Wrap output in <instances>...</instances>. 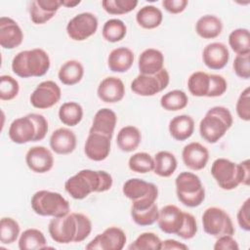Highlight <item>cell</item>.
<instances>
[{
	"label": "cell",
	"instance_id": "4",
	"mask_svg": "<svg viewBox=\"0 0 250 250\" xmlns=\"http://www.w3.org/2000/svg\"><path fill=\"white\" fill-rule=\"evenodd\" d=\"M233 123L229 108L221 105L213 106L205 113L199 123L201 138L209 144H216L224 137Z\"/></svg>",
	"mask_w": 250,
	"mask_h": 250
},
{
	"label": "cell",
	"instance_id": "39",
	"mask_svg": "<svg viewBox=\"0 0 250 250\" xmlns=\"http://www.w3.org/2000/svg\"><path fill=\"white\" fill-rule=\"evenodd\" d=\"M19 223L10 217H4L0 221V241L2 244L14 243L20 235Z\"/></svg>",
	"mask_w": 250,
	"mask_h": 250
},
{
	"label": "cell",
	"instance_id": "16",
	"mask_svg": "<svg viewBox=\"0 0 250 250\" xmlns=\"http://www.w3.org/2000/svg\"><path fill=\"white\" fill-rule=\"evenodd\" d=\"M25 162L31 171L38 174H44L53 168L54 156L49 148L43 146H36L27 150L25 154Z\"/></svg>",
	"mask_w": 250,
	"mask_h": 250
},
{
	"label": "cell",
	"instance_id": "7",
	"mask_svg": "<svg viewBox=\"0 0 250 250\" xmlns=\"http://www.w3.org/2000/svg\"><path fill=\"white\" fill-rule=\"evenodd\" d=\"M123 194L132 201L131 209H146L156 202L158 188L152 184L139 178L127 180L122 188Z\"/></svg>",
	"mask_w": 250,
	"mask_h": 250
},
{
	"label": "cell",
	"instance_id": "17",
	"mask_svg": "<svg viewBox=\"0 0 250 250\" xmlns=\"http://www.w3.org/2000/svg\"><path fill=\"white\" fill-rule=\"evenodd\" d=\"M23 40V32L16 21L9 17L0 18V45L12 50L19 47Z\"/></svg>",
	"mask_w": 250,
	"mask_h": 250
},
{
	"label": "cell",
	"instance_id": "13",
	"mask_svg": "<svg viewBox=\"0 0 250 250\" xmlns=\"http://www.w3.org/2000/svg\"><path fill=\"white\" fill-rule=\"evenodd\" d=\"M61 97L62 90L60 86L52 80H46L36 86L30 95L29 101L33 107L47 109L58 104Z\"/></svg>",
	"mask_w": 250,
	"mask_h": 250
},
{
	"label": "cell",
	"instance_id": "46",
	"mask_svg": "<svg viewBox=\"0 0 250 250\" xmlns=\"http://www.w3.org/2000/svg\"><path fill=\"white\" fill-rule=\"evenodd\" d=\"M235 74L242 79H249L250 77V54L236 55L232 63Z\"/></svg>",
	"mask_w": 250,
	"mask_h": 250
},
{
	"label": "cell",
	"instance_id": "49",
	"mask_svg": "<svg viewBox=\"0 0 250 250\" xmlns=\"http://www.w3.org/2000/svg\"><path fill=\"white\" fill-rule=\"evenodd\" d=\"M250 198H247L242 205L240 206V208L238 209L237 215H236V219H237V223L238 226L240 227L241 229L245 230V231H249L250 230Z\"/></svg>",
	"mask_w": 250,
	"mask_h": 250
},
{
	"label": "cell",
	"instance_id": "26",
	"mask_svg": "<svg viewBox=\"0 0 250 250\" xmlns=\"http://www.w3.org/2000/svg\"><path fill=\"white\" fill-rule=\"evenodd\" d=\"M134 62V53L127 47L113 49L107 58V65L113 72L123 73L128 71Z\"/></svg>",
	"mask_w": 250,
	"mask_h": 250
},
{
	"label": "cell",
	"instance_id": "54",
	"mask_svg": "<svg viewBox=\"0 0 250 250\" xmlns=\"http://www.w3.org/2000/svg\"><path fill=\"white\" fill-rule=\"evenodd\" d=\"M80 3H81L80 0H74V1L65 0V1H62V6H64L66 8H74L75 6L79 5Z\"/></svg>",
	"mask_w": 250,
	"mask_h": 250
},
{
	"label": "cell",
	"instance_id": "1",
	"mask_svg": "<svg viewBox=\"0 0 250 250\" xmlns=\"http://www.w3.org/2000/svg\"><path fill=\"white\" fill-rule=\"evenodd\" d=\"M113 180L105 171L83 169L64 183L65 191L74 199H84L92 192H104L112 187Z\"/></svg>",
	"mask_w": 250,
	"mask_h": 250
},
{
	"label": "cell",
	"instance_id": "44",
	"mask_svg": "<svg viewBox=\"0 0 250 250\" xmlns=\"http://www.w3.org/2000/svg\"><path fill=\"white\" fill-rule=\"evenodd\" d=\"M20 92V84L17 79L11 75L0 76V99L2 101H11L15 99Z\"/></svg>",
	"mask_w": 250,
	"mask_h": 250
},
{
	"label": "cell",
	"instance_id": "32",
	"mask_svg": "<svg viewBox=\"0 0 250 250\" xmlns=\"http://www.w3.org/2000/svg\"><path fill=\"white\" fill-rule=\"evenodd\" d=\"M136 21L141 27L145 29H153L161 24L163 21V14L157 7L153 5H146L138 11Z\"/></svg>",
	"mask_w": 250,
	"mask_h": 250
},
{
	"label": "cell",
	"instance_id": "51",
	"mask_svg": "<svg viewBox=\"0 0 250 250\" xmlns=\"http://www.w3.org/2000/svg\"><path fill=\"white\" fill-rule=\"evenodd\" d=\"M188 4L187 0H163V8L170 14H180L184 12Z\"/></svg>",
	"mask_w": 250,
	"mask_h": 250
},
{
	"label": "cell",
	"instance_id": "30",
	"mask_svg": "<svg viewBox=\"0 0 250 250\" xmlns=\"http://www.w3.org/2000/svg\"><path fill=\"white\" fill-rule=\"evenodd\" d=\"M84 75L83 64L76 60L66 61L59 69L58 77L60 81L67 86H72L81 81Z\"/></svg>",
	"mask_w": 250,
	"mask_h": 250
},
{
	"label": "cell",
	"instance_id": "6",
	"mask_svg": "<svg viewBox=\"0 0 250 250\" xmlns=\"http://www.w3.org/2000/svg\"><path fill=\"white\" fill-rule=\"evenodd\" d=\"M31 208L39 216L61 217L69 213V202L59 192L41 189L31 197Z\"/></svg>",
	"mask_w": 250,
	"mask_h": 250
},
{
	"label": "cell",
	"instance_id": "41",
	"mask_svg": "<svg viewBox=\"0 0 250 250\" xmlns=\"http://www.w3.org/2000/svg\"><path fill=\"white\" fill-rule=\"evenodd\" d=\"M138 5L137 0H103L102 7L109 15H125Z\"/></svg>",
	"mask_w": 250,
	"mask_h": 250
},
{
	"label": "cell",
	"instance_id": "43",
	"mask_svg": "<svg viewBox=\"0 0 250 250\" xmlns=\"http://www.w3.org/2000/svg\"><path fill=\"white\" fill-rule=\"evenodd\" d=\"M158 215H159V209L156 203L152 204L146 209H142V210L131 209L132 220L141 227L151 226L152 224L157 222Z\"/></svg>",
	"mask_w": 250,
	"mask_h": 250
},
{
	"label": "cell",
	"instance_id": "52",
	"mask_svg": "<svg viewBox=\"0 0 250 250\" xmlns=\"http://www.w3.org/2000/svg\"><path fill=\"white\" fill-rule=\"evenodd\" d=\"M238 164V170H239V178L241 185L249 186L250 182V161L249 159H245Z\"/></svg>",
	"mask_w": 250,
	"mask_h": 250
},
{
	"label": "cell",
	"instance_id": "15",
	"mask_svg": "<svg viewBox=\"0 0 250 250\" xmlns=\"http://www.w3.org/2000/svg\"><path fill=\"white\" fill-rule=\"evenodd\" d=\"M185 220V212L173 204L163 206L159 210L157 225L167 234H178Z\"/></svg>",
	"mask_w": 250,
	"mask_h": 250
},
{
	"label": "cell",
	"instance_id": "50",
	"mask_svg": "<svg viewBox=\"0 0 250 250\" xmlns=\"http://www.w3.org/2000/svg\"><path fill=\"white\" fill-rule=\"evenodd\" d=\"M215 250H238L239 246L237 241L232 235L225 234L217 237V241L214 244Z\"/></svg>",
	"mask_w": 250,
	"mask_h": 250
},
{
	"label": "cell",
	"instance_id": "11",
	"mask_svg": "<svg viewBox=\"0 0 250 250\" xmlns=\"http://www.w3.org/2000/svg\"><path fill=\"white\" fill-rule=\"evenodd\" d=\"M211 175L218 186L225 190L236 188L240 183L238 164L227 158H217L211 166Z\"/></svg>",
	"mask_w": 250,
	"mask_h": 250
},
{
	"label": "cell",
	"instance_id": "29",
	"mask_svg": "<svg viewBox=\"0 0 250 250\" xmlns=\"http://www.w3.org/2000/svg\"><path fill=\"white\" fill-rule=\"evenodd\" d=\"M141 141L142 134L140 130L132 125L122 127L116 137L117 146L124 152H131L137 149Z\"/></svg>",
	"mask_w": 250,
	"mask_h": 250
},
{
	"label": "cell",
	"instance_id": "10",
	"mask_svg": "<svg viewBox=\"0 0 250 250\" xmlns=\"http://www.w3.org/2000/svg\"><path fill=\"white\" fill-rule=\"evenodd\" d=\"M77 229L78 225L74 212L61 217H53L48 226L51 238L60 244L75 242Z\"/></svg>",
	"mask_w": 250,
	"mask_h": 250
},
{
	"label": "cell",
	"instance_id": "20",
	"mask_svg": "<svg viewBox=\"0 0 250 250\" xmlns=\"http://www.w3.org/2000/svg\"><path fill=\"white\" fill-rule=\"evenodd\" d=\"M99 99L106 104L120 102L125 96V86L123 81L115 76H108L103 79L97 89Z\"/></svg>",
	"mask_w": 250,
	"mask_h": 250
},
{
	"label": "cell",
	"instance_id": "37",
	"mask_svg": "<svg viewBox=\"0 0 250 250\" xmlns=\"http://www.w3.org/2000/svg\"><path fill=\"white\" fill-rule=\"evenodd\" d=\"M188 104L187 94L182 90H172L164 94L160 99V105L167 111L184 109Z\"/></svg>",
	"mask_w": 250,
	"mask_h": 250
},
{
	"label": "cell",
	"instance_id": "21",
	"mask_svg": "<svg viewBox=\"0 0 250 250\" xmlns=\"http://www.w3.org/2000/svg\"><path fill=\"white\" fill-rule=\"evenodd\" d=\"M202 60L208 68L214 70L222 69L229 60V49L224 43L212 42L203 49Z\"/></svg>",
	"mask_w": 250,
	"mask_h": 250
},
{
	"label": "cell",
	"instance_id": "23",
	"mask_svg": "<svg viewBox=\"0 0 250 250\" xmlns=\"http://www.w3.org/2000/svg\"><path fill=\"white\" fill-rule=\"evenodd\" d=\"M50 147L58 154H69L76 147V136L68 128H58L50 137Z\"/></svg>",
	"mask_w": 250,
	"mask_h": 250
},
{
	"label": "cell",
	"instance_id": "48",
	"mask_svg": "<svg viewBox=\"0 0 250 250\" xmlns=\"http://www.w3.org/2000/svg\"><path fill=\"white\" fill-rule=\"evenodd\" d=\"M228 83L226 79L219 74H210V88L207 98L220 97L226 93Z\"/></svg>",
	"mask_w": 250,
	"mask_h": 250
},
{
	"label": "cell",
	"instance_id": "40",
	"mask_svg": "<svg viewBox=\"0 0 250 250\" xmlns=\"http://www.w3.org/2000/svg\"><path fill=\"white\" fill-rule=\"evenodd\" d=\"M129 169L133 172L146 174L153 171L154 160L153 157L147 152H137L130 156L128 160Z\"/></svg>",
	"mask_w": 250,
	"mask_h": 250
},
{
	"label": "cell",
	"instance_id": "12",
	"mask_svg": "<svg viewBox=\"0 0 250 250\" xmlns=\"http://www.w3.org/2000/svg\"><path fill=\"white\" fill-rule=\"evenodd\" d=\"M97 17L89 12L74 16L66 25L68 37L74 41H84L94 35L98 29Z\"/></svg>",
	"mask_w": 250,
	"mask_h": 250
},
{
	"label": "cell",
	"instance_id": "31",
	"mask_svg": "<svg viewBox=\"0 0 250 250\" xmlns=\"http://www.w3.org/2000/svg\"><path fill=\"white\" fill-rule=\"evenodd\" d=\"M154 167L153 172L163 178H168L174 174L177 169L178 162L176 156L167 150L158 151L154 157Z\"/></svg>",
	"mask_w": 250,
	"mask_h": 250
},
{
	"label": "cell",
	"instance_id": "24",
	"mask_svg": "<svg viewBox=\"0 0 250 250\" xmlns=\"http://www.w3.org/2000/svg\"><path fill=\"white\" fill-rule=\"evenodd\" d=\"M117 123V116L113 110L107 107L99 109L94 118L89 133H98L112 138Z\"/></svg>",
	"mask_w": 250,
	"mask_h": 250
},
{
	"label": "cell",
	"instance_id": "34",
	"mask_svg": "<svg viewBox=\"0 0 250 250\" xmlns=\"http://www.w3.org/2000/svg\"><path fill=\"white\" fill-rule=\"evenodd\" d=\"M59 118L66 126L78 125L83 118V108L76 102L63 103L59 108Z\"/></svg>",
	"mask_w": 250,
	"mask_h": 250
},
{
	"label": "cell",
	"instance_id": "22",
	"mask_svg": "<svg viewBox=\"0 0 250 250\" xmlns=\"http://www.w3.org/2000/svg\"><path fill=\"white\" fill-rule=\"evenodd\" d=\"M62 6L59 0H34L29 4V16L34 24H44L49 21Z\"/></svg>",
	"mask_w": 250,
	"mask_h": 250
},
{
	"label": "cell",
	"instance_id": "2",
	"mask_svg": "<svg viewBox=\"0 0 250 250\" xmlns=\"http://www.w3.org/2000/svg\"><path fill=\"white\" fill-rule=\"evenodd\" d=\"M48 121L38 113H29L15 119L8 131L10 140L19 145L42 141L48 133Z\"/></svg>",
	"mask_w": 250,
	"mask_h": 250
},
{
	"label": "cell",
	"instance_id": "9",
	"mask_svg": "<svg viewBox=\"0 0 250 250\" xmlns=\"http://www.w3.org/2000/svg\"><path fill=\"white\" fill-rule=\"evenodd\" d=\"M170 82L168 71L163 68L155 74H139L131 82V90L143 97H151L167 88Z\"/></svg>",
	"mask_w": 250,
	"mask_h": 250
},
{
	"label": "cell",
	"instance_id": "42",
	"mask_svg": "<svg viewBox=\"0 0 250 250\" xmlns=\"http://www.w3.org/2000/svg\"><path fill=\"white\" fill-rule=\"evenodd\" d=\"M161 242V239L155 233L143 232L128 248L130 250H160Z\"/></svg>",
	"mask_w": 250,
	"mask_h": 250
},
{
	"label": "cell",
	"instance_id": "36",
	"mask_svg": "<svg viewBox=\"0 0 250 250\" xmlns=\"http://www.w3.org/2000/svg\"><path fill=\"white\" fill-rule=\"evenodd\" d=\"M210 88V74L195 71L188 79V89L194 97H207Z\"/></svg>",
	"mask_w": 250,
	"mask_h": 250
},
{
	"label": "cell",
	"instance_id": "8",
	"mask_svg": "<svg viewBox=\"0 0 250 250\" xmlns=\"http://www.w3.org/2000/svg\"><path fill=\"white\" fill-rule=\"evenodd\" d=\"M202 226L204 231L214 237L225 234L232 235L234 227L230 216L222 208L209 207L202 215Z\"/></svg>",
	"mask_w": 250,
	"mask_h": 250
},
{
	"label": "cell",
	"instance_id": "33",
	"mask_svg": "<svg viewBox=\"0 0 250 250\" xmlns=\"http://www.w3.org/2000/svg\"><path fill=\"white\" fill-rule=\"evenodd\" d=\"M19 248L21 250H39L48 248V244L41 230L37 229H27L20 235Z\"/></svg>",
	"mask_w": 250,
	"mask_h": 250
},
{
	"label": "cell",
	"instance_id": "14",
	"mask_svg": "<svg viewBox=\"0 0 250 250\" xmlns=\"http://www.w3.org/2000/svg\"><path fill=\"white\" fill-rule=\"evenodd\" d=\"M127 237L123 229L117 227H109L93 238L85 248L88 250H121L124 248Z\"/></svg>",
	"mask_w": 250,
	"mask_h": 250
},
{
	"label": "cell",
	"instance_id": "28",
	"mask_svg": "<svg viewBox=\"0 0 250 250\" xmlns=\"http://www.w3.org/2000/svg\"><path fill=\"white\" fill-rule=\"evenodd\" d=\"M223 30L222 21L214 15L200 17L195 23V32L203 39H213L218 37Z\"/></svg>",
	"mask_w": 250,
	"mask_h": 250
},
{
	"label": "cell",
	"instance_id": "38",
	"mask_svg": "<svg viewBox=\"0 0 250 250\" xmlns=\"http://www.w3.org/2000/svg\"><path fill=\"white\" fill-rule=\"evenodd\" d=\"M127 33V26L119 19L107 20L103 26L102 34L105 41L115 43L121 41Z\"/></svg>",
	"mask_w": 250,
	"mask_h": 250
},
{
	"label": "cell",
	"instance_id": "47",
	"mask_svg": "<svg viewBox=\"0 0 250 250\" xmlns=\"http://www.w3.org/2000/svg\"><path fill=\"white\" fill-rule=\"evenodd\" d=\"M197 232V223L193 215L185 212V220L181 230L178 232V236L183 239H191Z\"/></svg>",
	"mask_w": 250,
	"mask_h": 250
},
{
	"label": "cell",
	"instance_id": "45",
	"mask_svg": "<svg viewBox=\"0 0 250 250\" xmlns=\"http://www.w3.org/2000/svg\"><path fill=\"white\" fill-rule=\"evenodd\" d=\"M235 110L237 113V116L243 120V121H249L250 120V89L249 87H246L239 95Z\"/></svg>",
	"mask_w": 250,
	"mask_h": 250
},
{
	"label": "cell",
	"instance_id": "53",
	"mask_svg": "<svg viewBox=\"0 0 250 250\" xmlns=\"http://www.w3.org/2000/svg\"><path fill=\"white\" fill-rule=\"evenodd\" d=\"M188 250V245L175 239H166L161 242L160 250Z\"/></svg>",
	"mask_w": 250,
	"mask_h": 250
},
{
	"label": "cell",
	"instance_id": "27",
	"mask_svg": "<svg viewBox=\"0 0 250 250\" xmlns=\"http://www.w3.org/2000/svg\"><path fill=\"white\" fill-rule=\"evenodd\" d=\"M169 133L176 141H186L191 137L194 131V121L188 114H181L173 117L169 122Z\"/></svg>",
	"mask_w": 250,
	"mask_h": 250
},
{
	"label": "cell",
	"instance_id": "3",
	"mask_svg": "<svg viewBox=\"0 0 250 250\" xmlns=\"http://www.w3.org/2000/svg\"><path fill=\"white\" fill-rule=\"evenodd\" d=\"M50 65V57L41 48L19 52L11 64L13 72L21 78L41 77L48 72Z\"/></svg>",
	"mask_w": 250,
	"mask_h": 250
},
{
	"label": "cell",
	"instance_id": "5",
	"mask_svg": "<svg viewBox=\"0 0 250 250\" xmlns=\"http://www.w3.org/2000/svg\"><path fill=\"white\" fill-rule=\"evenodd\" d=\"M175 186L178 200L187 207H197L205 199V188L202 182L192 172L180 173L175 180Z\"/></svg>",
	"mask_w": 250,
	"mask_h": 250
},
{
	"label": "cell",
	"instance_id": "35",
	"mask_svg": "<svg viewBox=\"0 0 250 250\" xmlns=\"http://www.w3.org/2000/svg\"><path fill=\"white\" fill-rule=\"evenodd\" d=\"M229 45L236 55L250 54V34L247 28L233 29L229 35Z\"/></svg>",
	"mask_w": 250,
	"mask_h": 250
},
{
	"label": "cell",
	"instance_id": "25",
	"mask_svg": "<svg viewBox=\"0 0 250 250\" xmlns=\"http://www.w3.org/2000/svg\"><path fill=\"white\" fill-rule=\"evenodd\" d=\"M164 64V56L161 51L148 48L144 50L139 56L138 67L140 74H155L161 69H163Z\"/></svg>",
	"mask_w": 250,
	"mask_h": 250
},
{
	"label": "cell",
	"instance_id": "18",
	"mask_svg": "<svg viewBox=\"0 0 250 250\" xmlns=\"http://www.w3.org/2000/svg\"><path fill=\"white\" fill-rule=\"evenodd\" d=\"M184 164L193 171H199L205 168L209 160V151L206 146L197 142L186 145L182 151Z\"/></svg>",
	"mask_w": 250,
	"mask_h": 250
},
{
	"label": "cell",
	"instance_id": "19",
	"mask_svg": "<svg viewBox=\"0 0 250 250\" xmlns=\"http://www.w3.org/2000/svg\"><path fill=\"white\" fill-rule=\"evenodd\" d=\"M111 139L98 133H89L85 146L84 152L86 156L93 161H103L109 155Z\"/></svg>",
	"mask_w": 250,
	"mask_h": 250
}]
</instances>
